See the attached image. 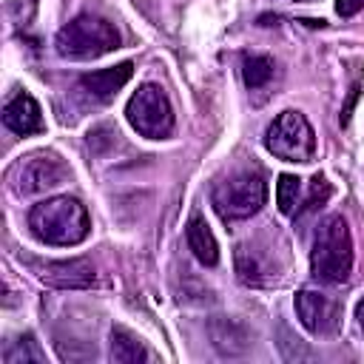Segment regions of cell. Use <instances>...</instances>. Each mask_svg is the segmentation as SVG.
<instances>
[{"label": "cell", "instance_id": "cell-12", "mask_svg": "<svg viewBox=\"0 0 364 364\" xmlns=\"http://www.w3.org/2000/svg\"><path fill=\"white\" fill-rule=\"evenodd\" d=\"M262 250L264 247H259L256 242H245V245L236 247L233 259H236V276H239L242 284L259 287V284H267L273 279V264L264 259Z\"/></svg>", "mask_w": 364, "mask_h": 364}, {"label": "cell", "instance_id": "cell-15", "mask_svg": "<svg viewBox=\"0 0 364 364\" xmlns=\"http://www.w3.org/2000/svg\"><path fill=\"white\" fill-rule=\"evenodd\" d=\"M301 179L293 173H282L276 182V205L284 216H299L301 210Z\"/></svg>", "mask_w": 364, "mask_h": 364}, {"label": "cell", "instance_id": "cell-11", "mask_svg": "<svg viewBox=\"0 0 364 364\" xmlns=\"http://www.w3.org/2000/svg\"><path fill=\"white\" fill-rule=\"evenodd\" d=\"M134 74V63H119L114 68H102V71H91V74H82L77 88L94 100V102H108L117 97V91L131 80Z\"/></svg>", "mask_w": 364, "mask_h": 364}, {"label": "cell", "instance_id": "cell-21", "mask_svg": "<svg viewBox=\"0 0 364 364\" xmlns=\"http://www.w3.org/2000/svg\"><path fill=\"white\" fill-rule=\"evenodd\" d=\"M299 3H310V0H299Z\"/></svg>", "mask_w": 364, "mask_h": 364}, {"label": "cell", "instance_id": "cell-10", "mask_svg": "<svg viewBox=\"0 0 364 364\" xmlns=\"http://www.w3.org/2000/svg\"><path fill=\"white\" fill-rule=\"evenodd\" d=\"M3 125L20 136L28 134H43L46 122H43V111L37 105V100L28 91H17L14 97L6 100L3 105Z\"/></svg>", "mask_w": 364, "mask_h": 364}, {"label": "cell", "instance_id": "cell-3", "mask_svg": "<svg viewBox=\"0 0 364 364\" xmlns=\"http://www.w3.org/2000/svg\"><path fill=\"white\" fill-rule=\"evenodd\" d=\"M264 199H267V182L256 165L228 173L210 191V202L225 222L250 219L253 213L262 210Z\"/></svg>", "mask_w": 364, "mask_h": 364}, {"label": "cell", "instance_id": "cell-16", "mask_svg": "<svg viewBox=\"0 0 364 364\" xmlns=\"http://www.w3.org/2000/svg\"><path fill=\"white\" fill-rule=\"evenodd\" d=\"M270 77H273V60L270 57H264V54H247L242 60V80H245V85L250 91L267 85Z\"/></svg>", "mask_w": 364, "mask_h": 364}, {"label": "cell", "instance_id": "cell-1", "mask_svg": "<svg viewBox=\"0 0 364 364\" xmlns=\"http://www.w3.org/2000/svg\"><path fill=\"white\" fill-rule=\"evenodd\" d=\"M28 230L46 245L74 247L91 233V219L77 196H51L31 205Z\"/></svg>", "mask_w": 364, "mask_h": 364}, {"label": "cell", "instance_id": "cell-13", "mask_svg": "<svg viewBox=\"0 0 364 364\" xmlns=\"http://www.w3.org/2000/svg\"><path fill=\"white\" fill-rule=\"evenodd\" d=\"M185 236H188V247H191V253L196 256V262H202L205 267H213V264L219 262L216 236H213V230L208 228V222H205L202 213H193V216L188 219Z\"/></svg>", "mask_w": 364, "mask_h": 364}, {"label": "cell", "instance_id": "cell-17", "mask_svg": "<svg viewBox=\"0 0 364 364\" xmlns=\"http://www.w3.org/2000/svg\"><path fill=\"white\" fill-rule=\"evenodd\" d=\"M330 193H333V188H330V182L321 176V173H316L313 179H310V193H307V199L301 202V210H299V219L304 216V213H313V210H318L327 199H330Z\"/></svg>", "mask_w": 364, "mask_h": 364}, {"label": "cell", "instance_id": "cell-19", "mask_svg": "<svg viewBox=\"0 0 364 364\" xmlns=\"http://www.w3.org/2000/svg\"><path fill=\"white\" fill-rule=\"evenodd\" d=\"M364 9V0H336V11L341 14V17H353V14H358Z\"/></svg>", "mask_w": 364, "mask_h": 364}, {"label": "cell", "instance_id": "cell-6", "mask_svg": "<svg viewBox=\"0 0 364 364\" xmlns=\"http://www.w3.org/2000/svg\"><path fill=\"white\" fill-rule=\"evenodd\" d=\"M264 148L273 156L284 159V162L307 165L316 156V134H313V128H310V122H307L304 114H299V111H282L270 122V128L264 134Z\"/></svg>", "mask_w": 364, "mask_h": 364}, {"label": "cell", "instance_id": "cell-4", "mask_svg": "<svg viewBox=\"0 0 364 364\" xmlns=\"http://www.w3.org/2000/svg\"><path fill=\"white\" fill-rule=\"evenodd\" d=\"M57 54L68 60H97L114 48H119V31L114 23L97 14H80L65 23L54 37Z\"/></svg>", "mask_w": 364, "mask_h": 364}, {"label": "cell", "instance_id": "cell-7", "mask_svg": "<svg viewBox=\"0 0 364 364\" xmlns=\"http://www.w3.org/2000/svg\"><path fill=\"white\" fill-rule=\"evenodd\" d=\"M9 179L20 196H34V193L63 185L68 179V168L54 151H34L11 168Z\"/></svg>", "mask_w": 364, "mask_h": 364}, {"label": "cell", "instance_id": "cell-5", "mask_svg": "<svg viewBox=\"0 0 364 364\" xmlns=\"http://www.w3.org/2000/svg\"><path fill=\"white\" fill-rule=\"evenodd\" d=\"M125 117L139 136L165 139L173 134V108H171V100L162 91V85H156V82H142L131 94V100L125 105Z\"/></svg>", "mask_w": 364, "mask_h": 364}, {"label": "cell", "instance_id": "cell-14", "mask_svg": "<svg viewBox=\"0 0 364 364\" xmlns=\"http://www.w3.org/2000/svg\"><path fill=\"white\" fill-rule=\"evenodd\" d=\"M111 361H117V364H142V361H151V350L131 330L114 327L111 330Z\"/></svg>", "mask_w": 364, "mask_h": 364}, {"label": "cell", "instance_id": "cell-18", "mask_svg": "<svg viewBox=\"0 0 364 364\" xmlns=\"http://www.w3.org/2000/svg\"><path fill=\"white\" fill-rule=\"evenodd\" d=\"M26 364V361H43V353L37 350V341L31 336H23L20 341H14V347L6 350V364Z\"/></svg>", "mask_w": 364, "mask_h": 364}, {"label": "cell", "instance_id": "cell-2", "mask_svg": "<svg viewBox=\"0 0 364 364\" xmlns=\"http://www.w3.org/2000/svg\"><path fill=\"white\" fill-rule=\"evenodd\" d=\"M310 270L316 282L341 284L353 273V236L344 216H324L313 233Z\"/></svg>", "mask_w": 364, "mask_h": 364}, {"label": "cell", "instance_id": "cell-20", "mask_svg": "<svg viewBox=\"0 0 364 364\" xmlns=\"http://www.w3.org/2000/svg\"><path fill=\"white\" fill-rule=\"evenodd\" d=\"M355 318H358V330H361V336H364V296H361L358 304H355Z\"/></svg>", "mask_w": 364, "mask_h": 364}, {"label": "cell", "instance_id": "cell-9", "mask_svg": "<svg viewBox=\"0 0 364 364\" xmlns=\"http://www.w3.org/2000/svg\"><path fill=\"white\" fill-rule=\"evenodd\" d=\"M34 273L43 284L57 287V290H85L97 282L94 264L82 256L77 259H60V262H43L34 264Z\"/></svg>", "mask_w": 364, "mask_h": 364}, {"label": "cell", "instance_id": "cell-8", "mask_svg": "<svg viewBox=\"0 0 364 364\" xmlns=\"http://www.w3.org/2000/svg\"><path fill=\"white\" fill-rule=\"evenodd\" d=\"M296 316L307 333L333 336L341 324V304H338V299H333L327 293L299 290L296 293Z\"/></svg>", "mask_w": 364, "mask_h": 364}]
</instances>
